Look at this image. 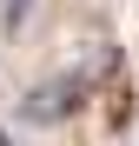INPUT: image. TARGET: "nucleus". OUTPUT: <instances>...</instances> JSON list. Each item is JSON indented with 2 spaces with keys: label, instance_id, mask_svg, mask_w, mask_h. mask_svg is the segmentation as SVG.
<instances>
[{
  "label": "nucleus",
  "instance_id": "nucleus-1",
  "mask_svg": "<svg viewBox=\"0 0 139 146\" xmlns=\"http://www.w3.org/2000/svg\"><path fill=\"white\" fill-rule=\"evenodd\" d=\"M86 100V80H73V73H53V80H40L27 100H20V119L27 126H60V119H73Z\"/></svg>",
  "mask_w": 139,
  "mask_h": 146
},
{
  "label": "nucleus",
  "instance_id": "nucleus-2",
  "mask_svg": "<svg viewBox=\"0 0 139 146\" xmlns=\"http://www.w3.org/2000/svg\"><path fill=\"white\" fill-rule=\"evenodd\" d=\"M0 20H7V33H20L33 20V0H0Z\"/></svg>",
  "mask_w": 139,
  "mask_h": 146
},
{
  "label": "nucleus",
  "instance_id": "nucleus-3",
  "mask_svg": "<svg viewBox=\"0 0 139 146\" xmlns=\"http://www.w3.org/2000/svg\"><path fill=\"white\" fill-rule=\"evenodd\" d=\"M0 146H13V139H7V133H0Z\"/></svg>",
  "mask_w": 139,
  "mask_h": 146
}]
</instances>
